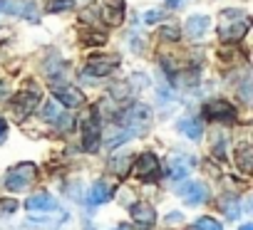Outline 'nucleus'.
Instances as JSON below:
<instances>
[{
	"label": "nucleus",
	"mask_w": 253,
	"mask_h": 230,
	"mask_svg": "<svg viewBox=\"0 0 253 230\" xmlns=\"http://www.w3.org/2000/svg\"><path fill=\"white\" fill-rule=\"evenodd\" d=\"M82 146L84 151H94L99 144V122H97V111H89L82 119Z\"/></svg>",
	"instance_id": "9"
},
{
	"label": "nucleus",
	"mask_w": 253,
	"mask_h": 230,
	"mask_svg": "<svg viewBox=\"0 0 253 230\" xmlns=\"http://www.w3.org/2000/svg\"><path fill=\"white\" fill-rule=\"evenodd\" d=\"M132 220L139 223V225H154V223H157V210H154V205L147 203V200L134 203V205H132Z\"/></svg>",
	"instance_id": "13"
},
{
	"label": "nucleus",
	"mask_w": 253,
	"mask_h": 230,
	"mask_svg": "<svg viewBox=\"0 0 253 230\" xmlns=\"http://www.w3.org/2000/svg\"><path fill=\"white\" fill-rule=\"evenodd\" d=\"M162 15H164V13H162V10H149V13H147V15H144V20H147V23H154V20H159V18H162Z\"/></svg>",
	"instance_id": "27"
},
{
	"label": "nucleus",
	"mask_w": 253,
	"mask_h": 230,
	"mask_svg": "<svg viewBox=\"0 0 253 230\" xmlns=\"http://www.w3.org/2000/svg\"><path fill=\"white\" fill-rule=\"evenodd\" d=\"M72 8H75V0H50L47 3L50 13H65V10H72Z\"/></svg>",
	"instance_id": "22"
},
{
	"label": "nucleus",
	"mask_w": 253,
	"mask_h": 230,
	"mask_svg": "<svg viewBox=\"0 0 253 230\" xmlns=\"http://www.w3.org/2000/svg\"><path fill=\"white\" fill-rule=\"evenodd\" d=\"M38 101H40V94H38V92H33V89L15 94V99H13L15 119H20V122H23L25 117H30V114L35 111V106H38Z\"/></svg>",
	"instance_id": "7"
},
{
	"label": "nucleus",
	"mask_w": 253,
	"mask_h": 230,
	"mask_svg": "<svg viewBox=\"0 0 253 230\" xmlns=\"http://www.w3.org/2000/svg\"><path fill=\"white\" fill-rule=\"evenodd\" d=\"M196 230H223V225L209 215H201V218H196Z\"/></svg>",
	"instance_id": "20"
},
{
	"label": "nucleus",
	"mask_w": 253,
	"mask_h": 230,
	"mask_svg": "<svg viewBox=\"0 0 253 230\" xmlns=\"http://www.w3.org/2000/svg\"><path fill=\"white\" fill-rule=\"evenodd\" d=\"M204 114L211 122H221V124H233L236 122V109L231 101L226 99H213L204 106Z\"/></svg>",
	"instance_id": "4"
},
{
	"label": "nucleus",
	"mask_w": 253,
	"mask_h": 230,
	"mask_svg": "<svg viewBox=\"0 0 253 230\" xmlns=\"http://www.w3.org/2000/svg\"><path fill=\"white\" fill-rule=\"evenodd\" d=\"M179 220H181V213H171L169 215V223H179Z\"/></svg>",
	"instance_id": "29"
},
{
	"label": "nucleus",
	"mask_w": 253,
	"mask_h": 230,
	"mask_svg": "<svg viewBox=\"0 0 253 230\" xmlns=\"http://www.w3.org/2000/svg\"><path fill=\"white\" fill-rule=\"evenodd\" d=\"M25 208L28 210H57V200L47 193H35L33 198L25 200Z\"/></svg>",
	"instance_id": "17"
},
{
	"label": "nucleus",
	"mask_w": 253,
	"mask_h": 230,
	"mask_svg": "<svg viewBox=\"0 0 253 230\" xmlns=\"http://www.w3.org/2000/svg\"><path fill=\"white\" fill-rule=\"evenodd\" d=\"M179 193H181V198H184L189 205H201V203L209 200V188H206L201 181H189Z\"/></svg>",
	"instance_id": "11"
},
{
	"label": "nucleus",
	"mask_w": 253,
	"mask_h": 230,
	"mask_svg": "<svg viewBox=\"0 0 253 230\" xmlns=\"http://www.w3.org/2000/svg\"><path fill=\"white\" fill-rule=\"evenodd\" d=\"M251 28V18L243 10H223L221 13V25H218V37L221 42H238Z\"/></svg>",
	"instance_id": "1"
},
{
	"label": "nucleus",
	"mask_w": 253,
	"mask_h": 230,
	"mask_svg": "<svg viewBox=\"0 0 253 230\" xmlns=\"http://www.w3.org/2000/svg\"><path fill=\"white\" fill-rule=\"evenodd\" d=\"M149 119H152L149 106H144V104H134V106L122 117V124H124V131L132 136V134H142V131L147 129Z\"/></svg>",
	"instance_id": "3"
},
{
	"label": "nucleus",
	"mask_w": 253,
	"mask_h": 230,
	"mask_svg": "<svg viewBox=\"0 0 253 230\" xmlns=\"http://www.w3.org/2000/svg\"><path fill=\"white\" fill-rule=\"evenodd\" d=\"M35 178H38V166H35L33 161H20V164H15V166L5 173V188L20 193V191H25Z\"/></svg>",
	"instance_id": "2"
},
{
	"label": "nucleus",
	"mask_w": 253,
	"mask_h": 230,
	"mask_svg": "<svg viewBox=\"0 0 253 230\" xmlns=\"http://www.w3.org/2000/svg\"><path fill=\"white\" fill-rule=\"evenodd\" d=\"M241 230H253V225H248V223H246V225H243Z\"/></svg>",
	"instance_id": "31"
},
{
	"label": "nucleus",
	"mask_w": 253,
	"mask_h": 230,
	"mask_svg": "<svg viewBox=\"0 0 253 230\" xmlns=\"http://www.w3.org/2000/svg\"><path fill=\"white\" fill-rule=\"evenodd\" d=\"M251 156H253L251 146H243L238 151V166H241V171H251Z\"/></svg>",
	"instance_id": "24"
},
{
	"label": "nucleus",
	"mask_w": 253,
	"mask_h": 230,
	"mask_svg": "<svg viewBox=\"0 0 253 230\" xmlns=\"http://www.w3.org/2000/svg\"><path fill=\"white\" fill-rule=\"evenodd\" d=\"M209 28H211V20H209L206 15H191V18L186 20V35L194 37V40L204 37V35L209 33Z\"/></svg>",
	"instance_id": "14"
},
{
	"label": "nucleus",
	"mask_w": 253,
	"mask_h": 230,
	"mask_svg": "<svg viewBox=\"0 0 253 230\" xmlns=\"http://www.w3.org/2000/svg\"><path fill=\"white\" fill-rule=\"evenodd\" d=\"M0 10L38 23V10H35V3H30V0H0Z\"/></svg>",
	"instance_id": "6"
},
{
	"label": "nucleus",
	"mask_w": 253,
	"mask_h": 230,
	"mask_svg": "<svg viewBox=\"0 0 253 230\" xmlns=\"http://www.w3.org/2000/svg\"><path fill=\"white\" fill-rule=\"evenodd\" d=\"M179 129H181L189 139H194V141H199V139L204 136V124H201L199 119H184V122L179 124Z\"/></svg>",
	"instance_id": "19"
},
{
	"label": "nucleus",
	"mask_w": 253,
	"mask_h": 230,
	"mask_svg": "<svg viewBox=\"0 0 253 230\" xmlns=\"http://www.w3.org/2000/svg\"><path fill=\"white\" fill-rule=\"evenodd\" d=\"M132 171H134V176L139 181H152L159 173V159H157V154H152V151L139 154L137 161H134V166H132Z\"/></svg>",
	"instance_id": "5"
},
{
	"label": "nucleus",
	"mask_w": 253,
	"mask_h": 230,
	"mask_svg": "<svg viewBox=\"0 0 253 230\" xmlns=\"http://www.w3.org/2000/svg\"><path fill=\"white\" fill-rule=\"evenodd\" d=\"M221 205H223V210H226L228 218H238V203H236V198H233V205L231 203H223V200H221Z\"/></svg>",
	"instance_id": "26"
},
{
	"label": "nucleus",
	"mask_w": 253,
	"mask_h": 230,
	"mask_svg": "<svg viewBox=\"0 0 253 230\" xmlns=\"http://www.w3.org/2000/svg\"><path fill=\"white\" fill-rule=\"evenodd\" d=\"M119 65V57L117 55H94L87 60V74H94V77H107L117 69Z\"/></svg>",
	"instance_id": "8"
},
{
	"label": "nucleus",
	"mask_w": 253,
	"mask_h": 230,
	"mask_svg": "<svg viewBox=\"0 0 253 230\" xmlns=\"http://www.w3.org/2000/svg\"><path fill=\"white\" fill-rule=\"evenodd\" d=\"M112 198V186L107 181H94V186L89 188V205H102Z\"/></svg>",
	"instance_id": "16"
},
{
	"label": "nucleus",
	"mask_w": 253,
	"mask_h": 230,
	"mask_svg": "<svg viewBox=\"0 0 253 230\" xmlns=\"http://www.w3.org/2000/svg\"><path fill=\"white\" fill-rule=\"evenodd\" d=\"M5 136H8V124H5L3 119H0V144L5 141Z\"/></svg>",
	"instance_id": "28"
},
{
	"label": "nucleus",
	"mask_w": 253,
	"mask_h": 230,
	"mask_svg": "<svg viewBox=\"0 0 253 230\" xmlns=\"http://www.w3.org/2000/svg\"><path fill=\"white\" fill-rule=\"evenodd\" d=\"M169 5H181V0H169Z\"/></svg>",
	"instance_id": "30"
},
{
	"label": "nucleus",
	"mask_w": 253,
	"mask_h": 230,
	"mask_svg": "<svg viewBox=\"0 0 253 230\" xmlns=\"http://www.w3.org/2000/svg\"><path fill=\"white\" fill-rule=\"evenodd\" d=\"M42 117H45L50 124H60L62 129L70 124V117H65V114H62V104H60V101H55V99L45 104V109H42Z\"/></svg>",
	"instance_id": "15"
},
{
	"label": "nucleus",
	"mask_w": 253,
	"mask_h": 230,
	"mask_svg": "<svg viewBox=\"0 0 253 230\" xmlns=\"http://www.w3.org/2000/svg\"><path fill=\"white\" fill-rule=\"evenodd\" d=\"M194 168V159L189 154H171L169 156V176L171 178H186Z\"/></svg>",
	"instance_id": "12"
},
{
	"label": "nucleus",
	"mask_w": 253,
	"mask_h": 230,
	"mask_svg": "<svg viewBox=\"0 0 253 230\" xmlns=\"http://www.w3.org/2000/svg\"><path fill=\"white\" fill-rule=\"evenodd\" d=\"M159 37H162L164 42H176V40H179V28H174V25H162V28H159Z\"/></svg>",
	"instance_id": "23"
},
{
	"label": "nucleus",
	"mask_w": 253,
	"mask_h": 230,
	"mask_svg": "<svg viewBox=\"0 0 253 230\" xmlns=\"http://www.w3.org/2000/svg\"><path fill=\"white\" fill-rule=\"evenodd\" d=\"M82 37L87 40L84 45H97V47H99V45H104V40H107L102 33H87V35H82Z\"/></svg>",
	"instance_id": "25"
},
{
	"label": "nucleus",
	"mask_w": 253,
	"mask_h": 230,
	"mask_svg": "<svg viewBox=\"0 0 253 230\" xmlns=\"http://www.w3.org/2000/svg\"><path fill=\"white\" fill-rule=\"evenodd\" d=\"M129 164H132L129 156H117V159H112V171H114L117 176H124L126 168H129Z\"/></svg>",
	"instance_id": "21"
},
{
	"label": "nucleus",
	"mask_w": 253,
	"mask_h": 230,
	"mask_svg": "<svg viewBox=\"0 0 253 230\" xmlns=\"http://www.w3.org/2000/svg\"><path fill=\"white\" fill-rule=\"evenodd\" d=\"M102 20L107 25H122V20H124V3H122V0H114V3L104 5Z\"/></svg>",
	"instance_id": "18"
},
{
	"label": "nucleus",
	"mask_w": 253,
	"mask_h": 230,
	"mask_svg": "<svg viewBox=\"0 0 253 230\" xmlns=\"http://www.w3.org/2000/svg\"><path fill=\"white\" fill-rule=\"evenodd\" d=\"M52 97L62 106H72V109L84 104V94L77 87H67V84H52Z\"/></svg>",
	"instance_id": "10"
}]
</instances>
